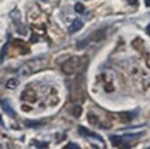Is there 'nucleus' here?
<instances>
[{
    "instance_id": "1",
    "label": "nucleus",
    "mask_w": 150,
    "mask_h": 149,
    "mask_svg": "<svg viewBox=\"0 0 150 149\" xmlns=\"http://www.w3.org/2000/svg\"><path fill=\"white\" fill-rule=\"evenodd\" d=\"M46 63H47V57H37V58L30 59V61L25 62L21 66V69L18 71L19 76H29L33 72H37L41 68H44Z\"/></svg>"
},
{
    "instance_id": "2",
    "label": "nucleus",
    "mask_w": 150,
    "mask_h": 149,
    "mask_svg": "<svg viewBox=\"0 0 150 149\" xmlns=\"http://www.w3.org/2000/svg\"><path fill=\"white\" fill-rule=\"evenodd\" d=\"M80 58L77 57H72V58H69L66 62L62 63V72L66 73V75H73V73H76L80 68Z\"/></svg>"
},
{
    "instance_id": "3",
    "label": "nucleus",
    "mask_w": 150,
    "mask_h": 149,
    "mask_svg": "<svg viewBox=\"0 0 150 149\" xmlns=\"http://www.w3.org/2000/svg\"><path fill=\"white\" fill-rule=\"evenodd\" d=\"M141 134H135V135H123V137H117V135H112L110 141L114 146H128L127 142H132L134 140H137Z\"/></svg>"
},
{
    "instance_id": "4",
    "label": "nucleus",
    "mask_w": 150,
    "mask_h": 149,
    "mask_svg": "<svg viewBox=\"0 0 150 149\" xmlns=\"http://www.w3.org/2000/svg\"><path fill=\"white\" fill-rule=\"evenodd\" d=\"M79 133L81 134V135L84 137H90V138H95V140H98L99 142H103V140H102V137L99 135H96V134H94V133H91V131H88L87 128H84V127H79Z\"/></svg>"
},
{
    "instance_id": "5",
    "label": "nucleus",
    "mask_w": 150,
    "mask_h": 149,
    "mask_svg": "<svg viewBox=\"0 0 150 149\" xmlns=\"http://www.w3.org/2000/svg\"><path fill=\"white\" fill-rule=\"evenodd\" d=\"M1 108L4 109V112L7 113V115H10V116H13V118H15V116H17V113H15L14 108L10 105V102L7 101V99H3V101H1Z\"/></svg>"
},
{
    "instance_id": "6",
    "label": "nucleus",
    "mask_w": 150,
    "mask_h": 149,
    "mask_svg": "<svg viewBox=\"0 0 150 149\" xmlns=\"http://www.w3.org/2000/svg\"><path fill=\"white\" fill-rule=\"evenodd\" d=\"M22 99L23 101H26V102H35L36 101V93L33 90H26L22 93Z\"/></svg>"
},
{
    "instance_id": "7",
    "label": "nucleus",
    "mask_w": 150,
    "mask_h": 149,
    "mask_svg": "<svg viewBox=\"0 0 150 149\" xmlns=\"http://www.w3.org/2000/svg\"><path fill=\"white\" fill-rule=\"evenodd\" d=\"M83 28V21L81 19H73L72 25H70V28H69V31H70V33H74V32L80 31Z\"/></svg>"
},
{
    "instance_id": "8",
    "label": "nucleus",
    "mask_w": 150,
    "mask_h": 149,
    "mask_svg": "<svg viewBox=\"0 0 150 149\" xmlns=\"http://www.w3.org/2000/svg\"><path fill=\"white\" fill-rule=\"evenodd\" d=\"M18 86H19V79H17V77L10 79L7 81V88H10V90H14V88H17Z\"/></svg>"
},
{
    "instance_id": "9",
    "label": "nucleus",
    "mask_w": 150,
    "mask_h": 149,
    "mask_svg": "<svg viewBox=\"0 0 150 149\" xmlns=\"http://www.w3.org/2000/svg\"><path fill=\"white\" fill-rule=\"evenodd\" d=\"M81 112H83L81 106H74V108L72 109V115L74 116V118H79V116L81 115Z\"/></svg>"
},
{
    "instance_id": "10",
    "label": "nucleus",
    "mask_w": 150,
    "mask_h": 149,
    "mask_svg": "<svg viewBox=\"0 0 150 149\" xmlns=\"http://www.w3.org/2000/svg\"><path fill=\"white\" fill-rule=\"evenodd\" d=\"M84 4H81V3H76V4H74V11H76V13H79V14H83L84 13Z\"/></svg>"
},
{
    "instance_id": "11",
    "label": "nucleus",
    "mask_w": 150,
    "mask_h": 149,
    "mask_svg": "<svg viewBox=\"0 0 150 149\" xmlns=\"http://www.w3.org/2000/svg\"><path fill=\"white\" fill-rule=\"evenodd\" d=\"M7 47H8V41H7V43H4L3 48H1V53H0V62L4 59V55H6V51H7Z\"/></svg>"
},
{
    "instance_id": "12",
    "label": "nucleus",
    "mask_w": 150,
    "mask_h": 149,
    "mask_svg": "<svg viewBox=\"0 0 150 149\" xmlns=\"http://www.w3.org/2000/svg\"><path fill=\"white\" fill-rule=\"evenodd\" d=\"M121 118H123V122H129L132 119V113H121Z\"/></svg>"
},
{
    "instance_id": "13",
    "label": "nucleus",
    "mask_w": 150,
    "mask_h": 149,
    "mask_svg": "<svg viewBox=\"0 0 150 149\" xmlns=\"http://www.w3.org/2000/svg\"><path fill=\"white\" fill-rule=\"evenodd\" d=\"M65 148H66V149H80V146H79L77 144H73V142H70V144H68Z\"/></svg>"
},
{
    "instance_id": "14",
    "label": "nucleus",
    "mask_w": 150,
    "mask_h": 149,
    "mask_svg": "<svg viewBox=\"0 0 150 149\" xmlns=\"http://www.w3.org/2000/svg\"><path fill=\"white\" fill-rule=\"evenodd\" d=\"M43 123H33V122H26V126H29V127H37V126H41Z\"/></svg>"
},
{
    "instance_id": "15",
    "label": "nucleus",
    "mask_w": 150,
    "mask_h": 149,
    "mask_svg": "<svg viewBox=\"0 0 150 149\" xmlns=\"http://www.w3.org/2000/svg\"><path fill=\"white\" fill-rule=\"evenodd\" d=\"M35 145H36V146H39V148H47V146H48V144H47V142H35Z\"/></svg>"
},
{
    "instance_id": "16",
    "label": "nucleus",
    "mask_w": 150,
    "mask_h": 149,
    "mask_svg": "<svg viewBox=\"0 0 150 149\" xmlns=\"http://www.w3.org/2000/svg\"><path fill=\"white\" fill-rule=\"evenodd\" d=\"M128 3L132 6H135V4H138V0H128Z\"/></svg>"
},
{
    "instance_id": "17",
    "label": "nucleus",
    "mask_w": 150,
    "mask_h": 149,
    "mask_svg": "<svg viewBox=\"0 0 150 149\" xmlns=\"http://www.w3.org/2000/svg\"><path fill=\"white\" fill-rule=\"evenodd\" d=\"M22 109H23V111H26V112H29V111H30V108H29V106H22Z\"/></svg>"
},
{
    "instance_id": "18",
    "label": "nucleus",
    "mask_w": 150,
    "mask_h": 149,
    "mask_svg": "<svg viewBox=\"0 0 150 149\" xmlns=\"http://www.w3.org/2000/svg\"><path fill=\"white\" fill-rule=\"evenodd\" d=\"M30 40H32V41H36V40H37V36H36V35H33V36H32V39H30Z\"/></svg>"
},
{
    "instance_id": "19",
    "label": "nucleus",
    "mask_w": 150,
    "mask_h": 149,
    "mask_svg": "<svg viewBox=\"0 0 150 149\" xmlns=\"http://www.w3.org/2000/svg\"><path fill=\"white\" fill-rule=\"evenodd\" d=\"M145 4L147 6V7H150V0H145Z\"/></svg>"
},
{
    "instance_id": "20",
    "label": "nucleus",
    "mask_w": 150,
    "mask_h": 149,
    "mask_svg": "<svg viewBox=\"0 0 150 149\" xmlns=\"http://www.w3.org/2000/svg\"><path fill=\"white\" fill-rule=\"evenodd\" d=\"M146 32H147V35H150V25L146 28Z\"/></svg>"
},
{
    "instance_id": "21",
    "label": "nucleus",
    "mask_w": 150,
    "mask_h": 149,
    "mask_svg": "<svg viewBox=\"0 0 150 149\" xmlns=\"http://www.w3.org/2000/svg\"><path fill=\"white\" fill-rule=\"evenodd\" d=\"M43 1H47V0H43Z\"/></svg>"
}]
</instances>
